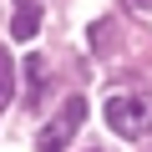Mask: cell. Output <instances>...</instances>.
Listing matches in <instances>:
<instances>
[{"instance_id": "6da1fadb", "label": "cell", "mask_w": 152, "mask_h": 152, "mask_svg": "<svg viewBox=\"0 0 152 152\" xmlns=\"http://www.w3.org/2000/svg\"><path fill=\"white\" fill-rule=\"evenodd\" d=\"M107 127L117 137H142L152 132V96H112L107 102Z\"/></svg>"}, {"instance_id": "7a4b0ae2", "label": "cell", "mask_w": 152, "mask_h": 152, "mask_svg": "<svg viewBox=\"0 0 152 152\" xmlns=\"http://www.w3.org/2000/svg\"><path fill=\"white\" fill-rule=\"evenodd\" d=\"M81 122H86V102H81V96H71V102L61 107V117L41 127L36 147H41V152H61V147H66V142L76 137V127H81Z\"/></svg>"}, {"instance_id": "3957f363", "label": "cell", "mask_w": 152, "mask_h": 152, "mask_svg": "<svg viewBox=\"0 0 152 152\" xmlns=\"http://www.w3.org/2000/svg\"><path fill=\"white\" fill-rule=\"evenodd\" d=\"M41 91H46V61L31 56V61H26V107H36Z\"/></svg>"}, {"instance_id": "277c9868", "label": "cell", "mask_w": 152, "mask_h": 152, "mask_svg": "<svg viewBox=\"0 0 152 152\" xmlns=\"http://www.w3.org/2000/svg\"><path fill=\"white\" fill-rule=\"evenodd\" d=\"M36 31H41V10H36V5H20L15 20H10V36H15V41H31Z\"/></svg>"}, {"instance_id": "5b68a950", "label": "cell", "mask_w": 152, "mask_h": 152, "mask_svg": "<svg viewBox=\"0 0 152 152\" xmlns=\"http://www.w3.org/2000/svg\"><path fill=\"white\" fill-rule=\"evenodd\" d=\"M10 96H15V61L0 51V107H10Z\"/></svg>"}, {"instance_id": "8992f818", "label": "cell", "mask_w": 152, "mask_h": 152, "mask_svg": "<svg viewBox=\"0 0 152 152\" xmlns=\"http://www.w3.org/2000/svg\"><path fill=\"white\" fill-rule=\"evenodd\" d=\"M20 5H31V0H20Z\"/></svg>"}]
</instances>
